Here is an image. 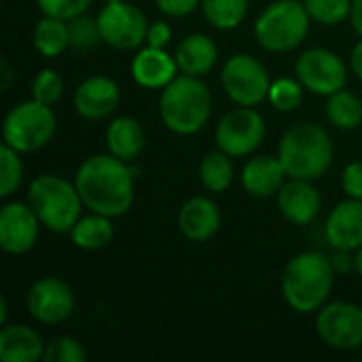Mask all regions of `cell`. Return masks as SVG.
<instances>
[{
    "label": "cell",
    "mask_w": 362,
    "mask_h": 362,
    "mask_svg": "<svg viewBox=\"0 0 362 362\" xmlns=\"http://www.w3.org/2000/svg\"><path fill=\"white\" fill-rule=\"evenodd\" d=\"M74 185L89 212L110 218L127 214L136 199V170L110 153L87 157L74 174Z\"/></svg>",
    "instance_id": "cell-1"
},
{
    "label": "cell",
    "mask_w": 362,
    "mask_h": 362,
    "mask_svg": "<svg viewBox=\"0 0 362 362\" xmlns=\"http://www.w3.org/2000/svg\"><path fill=\"white\" fill-rule=\"evenodd\" d=\"M335 274L331 257L318 250L299 252L282 272V297L297 314H316L331 297Z\"/></svg>",
    "instance_id": "cell-2"
},
{
    "label": "cell",
    "mask_w": 362,
    "mask_h": 362,
    "mask_svg": "<svg viewBox=\"0 0 362 362\" xmlns=\"http://www.w3.org/2000/svg\"><path fill=\"white\" fill-rule=\"evenodd\" d=\"M210 87L199 76L178 74L159 95V119L176 136H193L212 115Z\"/></svg>",
    "instance_id": "cell-3"
},
{
    "label": "cell",
    "mask_w": 362,
    "mask_h": 362,
    "mask_svg": "<svg viewBox=\"0 0 362 362\" xmlns=\"http://www.w3.org/2000/svg\"><path fill=\"white\" fill-rule=\"evenodd\" d=\"M278 157L288 178L318 180L331 168L335 146L322 125L297 123L282 134Z\"/></svg>",
    "instance_id": "cell-4"
},
{
    "label": "cell",
    "mask_w": 362,
    "mask_h": 362,
    "mask_svg": "<svg viewBox=\"0 0 362 362\" xmlns=\"http://www.w3.org/2000/svg\"><path fill=\"white\" fill-rule=\"evenodd\" d=\"M28 202L51 233H70L83 216V199L74 182L59 174H38L28 187Z\"/></svg>",
    "instance_id": "cell-5"
},
{
    "label": "cell",
    "mask_w": 362,
    "mask_h": 362,
    "mask_svg": "<svg viewBox=\"0 0 362 362\" xmlns=\"http://www.w3.org/2000/svg\"><path fill=\"white\" fill-rule=\"evenodd\" d=\"M312 17L299 0H276L255 21V40L267 53H288L303 45Z\"/></svg>",
    "instance_id": "cell-6"
},
{
    "label": "cell",
    "mask_w": 362,
    "mask_h": 362,
    "mask_svg": "<svg viewBox=\"0 0 362 362\" xmlns=\"http://www.w3.org/2000/svg\"><path fill=\"white\" fill-rule=\"evenodd\" d=\"M57 129V117L49 104L34 98L15 104L2 121V142L21 155L47 146Z\"/></svg>",
    "instance_id": "cell-7"
},
{
    "label": "cell",
    "mask_w": 362,
    "mask_h": 362,
    "mask_svg": "<svg viewBox=\"0 0 362 362\" xmlns=\"http://www.w3.org/2000/svg\"><path fill=\"white\" fill-rule=\"evenodd\" d=\"M269 70L250 53H235L221 68V87L235 106H259L269 98Z\"/></svg>",
    "instance_id": "cell-8"
},
{
    "label": "cell",
    "mask_w": 362,
    "mask_h": 362,
    "mask_svg": "<svg viewBox=\"0 0 362 362\" xmlns=\"http://www.w3.org/2000/svg\"><path fill=\"white\" fill-rule=\"evenodd\" d=\"M265 136L267 123L255 106H238L227 110L214 129L216 148L231 155L233 159L255 155Z\"/></svg>",
    "instance_id": "cell-9"
},
{
    "label": "cell",
    "mask_w": 362,
    "mask_h": 362,
    "mask_svg": "<svg viewBox=\"0 0 362 362\" xmlns=\"http://www.w3.org/2000/svg\"><path fill=\"white\" fill-rule=\"evenodd\" d=\"M95 17L104 45L119 51H134L146 45V32L151 21L132 2L125 0L104 2V6Z\"/></svg>",
    "instance_id": "cell-10"
},
{
    "label": "cell",
    "mask_w": 362,
    "mask_h": 362,
    "mask_svg": "<svg viewBox=\"0 0 362 362\" xmlns=\"http://www.w3.org/2000/svg\"><path fill=\"white\" fill-rule=\"evenodd\" d=\"M295 76L301 81L305 91L329 98L331 93L346 87L348 66L335 51L325 47H312L297 57Z\"/></svg>",
    "instance_id": "cell-11"
},
{
    "label": "cell",
    "mask_w": 362,
    "mask_h": 362,
    "mask_svg": "<svg viewBox=\"0 0 362 362\" xmlns=\"http://www.w3.org/2000/svg\"><path fill=\"white\" fill-rule=\"evenodd\" d=\"M316 333L331 350H358L362 348V308L350 301L325 303L316 312Z\"/></svg>",
    "instance_id": "cell-12"
},
{
    "label": "cell",
    "mask_w": 362,
    "mask_h": 362,
    "mask_svg": "<svg viewBox=\"0 0 362 362\" xmlns=\"http://www.w3.org/2000/svg\"><path fill=\"white\" fill-rule=\"evenodd\" d=\"M74 293L70 284L57 276L38 278L25 295L28 314L40 325H62L74 312Z\"/></svg>",
    "instance_id": "cell-13"
},
{
    "label": "cell",
    "mask_w": 362,
    "mask_h": 362,
    "mask_svg": "<svg viewBox=\"0 0 362 362\" xmlns=\"http://www.w3.org/2000/svg\"><path fill=\"white\" fill-rule=\"evenodd\" d=\"M40 227L30 202H6L0 208V248L11 257L30 252L38 242Z\"/></svg>",
    "instance_id": "cell-14"
},
{
    "label": "cell",
    "mask_w": 362,
    "mask_h": 362,
    "mask_svg": "<svg viewBox=\"0 0 362 362\" xmlns=\"http://www.w3.org/2000/svg\"><path fill=\"white\" fill-rule=\"evenodd\" d=\"M121 102V89L119 85L104 74L87 76L78 83V87L72 93V106L78 117L87 121H102L110 117Z\"/></svg>",
    "instance_id": "cell-15"
},
{
    "label": "cell",
    "mask_w": 362,
    "mask_h": 362,
    "mask_svg": "<svg viewBox=\"0 0 362 362\" xmlns=\"http://www.w3.org/2000/svg\"><path fill=\"white\" fill-rule=\"evenodd\" d=\"M325 238L333 250L356 252L362 246V199L346 197L325 221Z\"/></svg>",
    "instance_id": "cell-16"
},
{
    "label": "cell",
    "mask_w": 362,
    "mask_h": 362,
    "mask_svg": "<svg viewBox=\"0 0 362 362\" xmlns=\"http://www.w3.org/2000/svg\"><path fill=\"white\" fill-rule=\"evenodd\" d=\"M280 214L293 225H310L322 210V197L314 180L288 178L276 195Z\"/></svg>",
    "instance_id": "cell-17"
},
{
    "label": "cell",
    "mask_w": 362,
    "mask_h": 362,
    "mask_svg": "<svg viewBox=\"0 0 362 362\" xmlns=\"http://www.w3.org/2000/svg\"><path fill=\"white\" fill-rule=\"evenodd\" d=\"M286 180L288 174L278 155H250L240 172V182L244 191L259 199L276 197Z\"/></svg>",
    "instance_id": "cell-18"
},
{
    "label": "cell",
    "mask_w": 362,
    "mask_h": 362,
    "mask_svg": "<svg viewBox=\"0 0 362 362\" xmlns=\"http://www.w3.org/2000/svg\"><path fill=\"white\" fill-rule=\"evenodd\" d=\"M129 70H132V78L142 89H163L180 72L174 53H168L165 49H157L151 45L138 49Z\"/></svg>",
    "instance_id": "cell-19"
},
{
    "label": "cell",
    "mask_w": 362,
    "mask_h": 362,
    "mask_svg": "<svg viewBox=\"0 0 362 362\" xmlns=\"http://www.w3.org/2000/svg\"><path fill=\"white\" fill-rule=\"evenodd\" d=\"M223 216L210 197L197 195L187 199L178 210V231L189 242H208L221 229Z\"/></svg>",
    "instance_id": "cell-20"
},
{
    "label": "cell",
    "mask_w": 362,
    "mask_h": 362,
    "mask_svg": "<svg viewBox=\"0 0 362 362\" xmlns=\"http://www.w3.org/2000/svg\"><path fill=\"white\" fill-rule=\"evenodd\" d=\"M180 74L204 78L218 62V45L212 36L204 32L187 34L174 51Z\"/></svg>",
    "instance_id": "cell-21"
},
{
    "label": "cell",
    "mask_w": 362,
    "mask_h": 362,
    "mask_svg": "<svg viewBox=\"0 0 362 362\" xmlns=\"http://www.w3.org/2000/svg\"><path fill=\"white\" fill-rule=\"evenodd\" d=\"M45 341L38 331L21 322H6L0 331V361L38 362L45 354Z\"/></svg>",
    "instance_id": "cell-22"
},
{
    "label": "cell",
    "mask_w": 362,
    "mask_h": 362,
    "mask_svg": "<svg viewBox=\"0 0 362 362\" xmlns=\"http://www.w3.org/2000/svg\"><path fill=\"white\" fill-rule=\"evenodd\" d=\"M146 144L144 127L134 117H117L106 127V146L108 153L132 163L140 157Z\"/></svg>",
    "instance_id": "cell-23"
},
{
    "label": "cell",
    "mask_w": 362,
    "mask_h": 362,
    "mask_svg": "<svg viewBox=\"0 0 362 362\" xmlns=\"http://www.w3.org/2000/svg\"><path fill=\"white\" fill-rule=\"evenodd\" d=\"M68 235L76 248L95 252V250L106 248L115 240V225H112L110 216L89 212L76 221V225L72 227V231Z\"/></svg>",
    "instance_id": "cell-24"
},
{
    "label": "cell",
    "mask_w": 362,
    "mask_h": 362,
    "mask_svg": "<svg viewBox=\"0 0 362 362\" xmlns=\"http://www.w3.org/2000/svg\"><path fill=\"white\" fill-rule=\"evenodd\" d=\"M32 45L47 59L59 57L70 47L68 21L66 19H57V17L42 15L36 21L34 30H32Z\"/></svg>",
    "instance_id": "cell-25"
},
{
    "label": "cell",
    "mask_w": 362,
    "mask_h": 362,
    "mask_svg": "<svg viewBox=\"0 0 362 362\" xmlns=\"http://www.w3.org/2000/svg\"><path fill=\"white\" fill-rule=\"evenodd\" d=\"M197 176H199V182L204 185V189H208L210 193H223V191H227L233 185V178H235L233 157L227 155V153H223L221 148L210 151L199 161Z\"/></svg>",
    "instance_id": "cell-26"
},
{
    "label": "cell",
    "mask_w": 362,
    "mask_h": 362,
    "mask_svg": "<svg viewBox=\"0 0 362 362\" xmlns=\"http://www.w3.org/2000/svg\"><path fill=\"white\" fill-rule=\"evenodd\" d=\"M325 112L333 127L341 132H352L361 127L362 123V100L344 87L327 98Z\"/></svg>",
    "instance_id": "cell-27"
},
{
    "label": "cell",
    "mask_w": 362,
    "mask_h": 362,
    "mask_svg": "<svg viewBox=\"0 0 362 362\" xmlns=\"http://www.w3.org/2000/svg\"><path fill=\"white\" fill-rule=\"evenodd\" d=\"M248 4L250 0H202V13L204 19L221 30V32H231L240 28L248 15Z\"/></svg>",
    "instance_id": "cell-28"
},
{
    "label": "cell",
    "mask_w": 362,
    "mask_h": 362,
    "mask_svg": "<svg viewBox=\"0 0 362 362\" xmlns=\"http://www.w3.org/2000/svg\"><path fill=\"white\" fill-rule=\"evenodd\" d=\"M68 30H70V49L78 53H87L102 42L98 17H91L87 13L68 19Z\"/></svg>",
    "instance_id": "cell-29"
},
{
    "label": "cell",
    "mask_w": 362,
    "mask_h": 362,
    "mask_svg": "<svg viewBox=\"0 0 362 362\" xmlns=\"http://www.w3.org/2000/svg\"><path fill=\"white\" fill-rule=\"evenodd\" d=\"M23 182L21 153L2 142L0 146V197H11Z\"/></svg>",
    "instance_id": "cell-30"
},
{
    "label": "cell",
    "mask_w": 362,
    "mask_h": 362,
    "mask_svg": "<svg viewBox=\"0 0 362 362\" xmlns=\"http://www.w3.org/2000/svg\"><path fill=\"white\" fill-rule=\"evenodd\" d=\"M303 4L312 21L327 28L344 23L352 13V0H303Z\"/></svg>",
    "instance_id": "cell-31"
},
{
    "label": "cell",
    "mask_w": 362,
    "mask_h": 362,
    "mask_svg": "<svg viewBox=\"0 0 362 362\" xmlns=\"http://www.w3.org/2000/svg\"><path fill=\"white\" fill-rule=\"evenodd\" d=\"M303 91H305V87L301 85V81L297 76L295 78L282 76V78H276L272 83L267 100L272 102V106L276 110L293 112V110H297L303 104Z\"/></svg>",
    "instance_id": "cell-32"
},
{
    "label": "cell",
    "mask_w": 362,
    "mask_h": 362,
    "mask_svg": "<svg viewBox=\"0 0 362 362\" xmlns=\"http://www.w3.org/2000/svg\"><path fill=\"white\" fill-rule=\"evenodd\" d=\"M64 89H66L64 78H62L59 72L53 70V68H42V70L34 76L32 87H30L32 98L38 100V102H42V104H49V106H53V104H57V102L62 100Z\"/></svg>",
    "instance_id": "cell-33"
},
{
    "label": "cell",
    "mask_w": 362,
    "mask_h": 362,
    "mask_svg": "<svg viewBox=\"0 0 362 362\" xmlns=\"http://www.w3.org/2000/svg\"><path fill=\"white\" fill-rule=\"evenodd\" d=\"M87 361V352L85 346L70 337V335H59L53 337L51 341H47L45 346V354L42 362H85Z\"/></svg>",
    "instance_id": "cell-34"
},
{
    "label": "cell",
    "mask_w": 362,
    "mask_h": 362,
    "mask_svg": "<svg viewBox=\"0 0 362 362\" xmlns=\"http://www.w3.org/2000/svg\"><path fill=\"white\" fill-rule=\"evenodd\" d=\"M93 0H36V6L42 15L57 17V19H72L76 15L87 13Z\"/></svg>",
    "instance_id": "cell-35"
},
{
    "label": "cell",
    "mask_w": 362,
    "mask_h": 362,
    "mask_svg": "<svg viewBox=\"0 0 362 362\" xmlns=\"http://www.w3.org/2000/svg\"><path fill=\"white\" fill-rule=\"evenodd\" d=\"M341 189L346 197L362 199V159L350 161L341 172Z\"/></svg>",
    "instance_id": "cell-36"
},
{
    "label": "cell",
    "mask_w": 362,
    "mask_h": 362,
    "mask_svg": "<svg viewBox=\"0 0 362 362\" xmlns=\"http://www.w3.org/2000/svg\"><path fill=\"white\" fill-rule=\"evenodd\" d=\"M155 4L168 17H187L202 6V0H155Z\"/></svg>",
    "instance_id": "cell-37"
},
{
    "label": "cell",
    "mask_w": 362,
    "mask_h": 362,
    "mask_svg": "<svg viewBox=\"0 0 362 362\" xmlns=\"http://www.w3.org/2000/svg\"><path fill=\"white\" fill-rule=\"evenodd\" d=\"M172 25L165 21V19H157L148 25V32H146V45L151 47H157V49H165L172 40Z\"/></svg>",
    "instance_id": "cell-38"
},
{
    "label": "cell",
    "mask_w": 362,
    "mask_h": 362,
    "mask_svg": "<svg viewBox=\"0 0 362 362\" xmlns=\"http://www.w3.org/2000/svg\"><path fill=\"white\" fill-rule=\"evenodd\" d=\"M354 252H348V250H333L331 255V263L335 267V272L339 274H346L350 269H354Z\"/></svg>",
    "instance_id": "cell-39"
},
{
    "label": "cell",
    "mask_w": 362,
    "mask_h": 362,
    "mask_svg": "<svg viewBox=\"0 0 362 362\" xmlns=\"http://www.w3.org/2000/svg\"><path fill=\"white\" fill-rule=\"evenodd\" d=\"M350 68L358 76V81H362V38L350 51Z\"/></svg>",
    "instance_id": "cell-40"
},
{
    "label": "cell",
    "mask_w": 362,
    "mask_h": 362,
    "mask_svg": "<svg viewBox=\"0 0 362 362\" xmlns=\"http://www.w3.org/2000/svg\"><path fill=\"white\" fill-rule=\"evenodd\" d=\"M13 81H15V72H13V68L8 66V62L2 59V64H0V89H2V91H8L11 85H13Z\"/></svg>",
    "instance_id": "cell-41"
},
{
    "label": "cell",
    "mask_w": 362,
    "mask_h": 362,
    "mask_svg": "<svg viewBox=\"0 0 362 362\" xmlns=\"http://www.w3.org/2000/svg\"><path fill=\"white\" fill-rule=\"evenodd\" d=\"M350 23L354 32L362 38V0H352V13H350Z\"/></svg>",
    "instance_id": "cell-42"
},
{
    "label": "cell",
    "mask_w": 362,
    "mask_h": 362,
    "mask_svg": "<svg viewBox=\"0 0 362 362\" xmlns=\"http://www.w3.org/2000/svg\"><path fill=\"white\" fill-rule=\"evenodd\" d=\"M354 269H356V274L362 278V246L354 252Z\"/></svg>",
    "instance_id": "cell-43"
},
{
    "label": "cell",
    "mask_w": 362,
    "mask_h": 362,
    "mask_svg": "<svg viewBox=\"0 0 362 362\" xmlns=\"http://www.w3.org/2000/svg\"><path fill=\"white\" fill-rule=\"evenodd\" d=\"M6 314H8V308H6V299L2 297L0 299V325H6Z\"/></svg>",
    "instance_id": "cell-44"
},
{
    "label": "cell",
    "mask_w": 362,
    "mask_h": 362,
    "mask_svg": "<svg viewBox=\"0 0 362 362\" xmlns=\"http://www.w3.org/2000/svg\"><path fill=\"white\" fill-rule=\"evenodd\" d=\"M104 2H115V0H104Z\"/></svg>",
    "instance_id": "cell-45"
}]
</instances>
